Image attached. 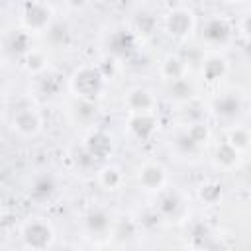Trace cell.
Listing matches in <instances>:
<instances>
[{
  "label": "cell",
  "instance_id": "6da1fadb",
  "mask_svg": "<svg viewBox=\"0 0 251 251\" xmlns=\"http://www.w3.org/2000/svg\"><path fill=\"white\" fill-rule=\"evenodd\" d=\"M102 82L104 76L98 67H80L71 78V88L80 100H92L100 92Z\"/></svg>",
  "mask_w": 251,
  "mask_h": 251
},
{
  "label": "cell",
  "instance_id": "44dd1931",
  "mask_svg": "<svg viewBox=\"0 0 251 251\" xmlns=\"http://www.w3.org/2000/svg\"><path fill=\"white\" fill-rule=\"evenodd\" d=\"M27 33L25 31H16V35L12 37V41H10V49L14 51V53H27L31 47H29V43H27Z\"/></svg>",
  "mask_w": 251,
  "mask_h": 251
},
{
  "label": "cell",
  "instance_id": "2e32d148",
  "mask_svg": "<svg viewBox=\"0 0 251 251\" xmlns=\"http://www.w3.org/2000/svg\"><path fill=\"white\" fill-rule=\"evenodd\" d=\"M45 65H47V59H45V55H43L41 51H37V49H29V51L25 53V67H27L29 71L39 73V71L45 69Z\"/></svg>",
  "mask_w": 251,
  "mask_h": 251
},
{
  "label": "cell",
  "instance_id": "52a82bcc",
  "mask_svg": "<svg viewBox=\"0 0 251 251\" xmlns=\"http://www.w3.org/2000/svg\"><path fill=\"white\" fill-rule=\"evenodd\" d=\"M129 129H131V133L137 139H147L157 129V120L153 118L151 112H147V114H133L131 120H129Z\"/></svg>",
  "mask_w": 251,
  "mask_h": 251
},
{
  "label": "cell",
  "instance_id": "484cf974",
  "mask_svg": "<svg viewBox=\"0 0 251 251\" xmlns=\"http://www.w3.org/2000/svg\"><path fill=\"white\" fill-rule=\"evenodd\" d=\"M0 86H2V75H0Z\"/></svg>",
  "mask_w": 251,
  "mask_h": 251
},
{
  "label": "cell",
  "instance_id": "30bf717a",
  "mask_svg": "<svg viewBox=\"0 0 251 251\" xmlns=\"http://www.w3.org/2000/svg\"><path fill=\"white\" fill-rule=\"evenodd\" d=\"M133 47V37L129 31H116L110 39V51L116 55V57H124L131 51Z\"/></svg>",
  "mask_w": 251,
  "mask_h": 251
},
{
  "label": "cell",
  "instance_id": "5b68a950",
  "mask_svg": "<svg viewBox=\"0 0 251 251\" xmlns=\"http://www.w3.org/2000/svg\"><path fill=\"white\" fill-rule=\"evenodd\" d=\"M165 180H167L165 169L157 163H147L139 169V184L145 190H161Z\"/></svg>",
  "mask_w": 251,
  "mask_h": 251
},
{
  "label": "cell",
  "instance_id": "cb8c5ba5",
  "mask_svg": "<svg viewBox=\"0 0 251 251\" xmlns=\"http://www.w3.org/2000/svg\"><path fill=\"white\" fill-rule=\"evenodd\" d=\"M247 141H249L247 131H245V129H241V127H237V129L231 133V137H229V143H227V145H231V147L237 151V149H245V147H247Z\"/></svg>",
  "mask_w": 251,
  "mask_h": 251
},
{
  "label": "cell",
  "instance_id": "ffe728a7",
  "mask_svg": "<svg viewBox=\"0 0 251 251\" xmlns=\"http://www.w3.org/2000/svg\"><path fill=\"white\" fill-rule=\"evenodd\" d=\"M218 157V163L224 165V167H231L235 161H237V151L231 147V145H222L216 153Z\"/></svg>",
  "mask_w": 251,
  "mask_h": 251
},
{
  "label": "cell",
  "instance_id": "d6986e66",
  "mask_svg": "<svg viewBox=\"0 0 251 251\" xmlns=\"http://www.w3.org/2000/svg\"><path fill=\"white\" fill-rule=\"evenodd\" d=\"M237 110H239V104L233 96H224V98L216 100V112L220 116H235Z\"/></svg>",
  "mask_w": 251,
  "mask_h": 251
},
{
  "label": "cell",
  "instance_id": "9a60e30c",
  "mask_svg": "<svg viewBox=\"0 0 251 251\" xmlns=\"http://www.w3.org/2000/svg\"><path fill=\"white\" fill-rule=\"evenodd\" d=\"M100 184L108 190H116L120 184H122V173L118 167H104L100 171Z\"/></svg>",
  "mask_w": 251,
  "mask_h": 251
},
{
  "label": "cell",
  "instance_id": "5bb4252c",
  "mask_svg": "<svg viewBox=\"0 0 251 251\" xmlns=\"http://www.w3.org/2000/svg\"><path fill=\"white\" fill-rule=\"evenodd\" d=\"M86 227L92 233H104L110 227V216L104 210H92L86 216Z\"/></svg>",
  "mask_w": 251,
  "mask_h": 251
},
{
  "label": "cell",
  "instance_id": "ac0fdd59",
  "mask_svg": "<svg viewBox=\"0 0 251 251\" xmlns=\"http://www.w3.org/2000/svg\"><path fill=\"white\" fill-rule=\"evenodd\" d=\"M47 35H49L51 43L61 45V43H65L67 37H69V27H67L65 24H61V22H55V24H51V25L47 27Z\"/></svg>",
  "mask_w": 251,
  "mask_h": 251
},
{
  "label": "cell",
  "instance_id": "277c9868",
  "mask_svg": "<svg viewBox=\"0 0 251 251\" xmlns=\"http://www.w3.org/2000/svg\"><path fill=\"white\" fill-rule=\"evenodd\" d=\"M194 27V14L188 8H176L167 16V29L175 37H184Z\"/></svg>",
  "mask_w": 251,
  "mask_h": 251
},
{
  "label": "cell",
  "instance_id": "8992f818",
  "mask_svg": "<svg viewBox=\"0 0 251 251\" xmlns=\"http://www.w3.org/2000/svg\"><path fill=\"white\" fill-rule=\"evenodd\" d=\"M126 102H127V106H129V110H131L133 114H147V112H153V108H155V98H153V94H151L147 88H141V86L131 88V90L127 92Z\"/></svg>",
  "mask_w": 251,
  "mask_h": 251
},
{
  "label": "cell",
  "instance_id": "d4e9b609",
  "mask_svg": "<svg viewBox=\"0 0 251 251\" xmlns=\"http://www.w3.org/2000/svg\"><path fill=\"white\" fill-rule=\"evenodd\" d=\"M200 196H202V200H206V202H214V200H216V196H220V186H216V184L202 186Z\"/></svg>",
  "mask_w": 251,
  "mask_h": 251
},
{
  "label": "cell",
  "instance_id": "9c48e42d",
  "mask_svg": "<svg viewBox=\"0 0 251 251\" xmlns=\"http://www.w3.org/2000/svg\"><path fill=\"white\" fill-rule=\"evenodd\" d=\"M39 126H41V118L37 116V112L29 110V108H24L14 116V129H18L24 135L35 133L39 129Z\"/></svg>",
  "mask_w": 251,
  "mask_h": 251
},
{
  "label": "cell",
  "instance_id": "e0dca14e",
  "mask_svg": "<svg viewBox=\"0 0 251 251\" xmlns=\"http://www.w3.org/2000/svg\"><path fill=\"white\" fill-rule=\"evenodd\" d=\"M204 75L210 78V80H216L224 71H226V61L224 59H220V57H212V59H208L206 63H204Z\"/></svg>",
  "mask_w": 251,
  "mask_h": 251
},
{
  "label": "cell",
  "instance_id": "7a4b0ae2",
  "mask_svg": "<svg viewBox=\"0 0 251 251\" xmlns=\"http://www.w3.org/2000/svg\"><path fill=\"white\" fill-rule=\"evenodd\" d=\"M24 241L33 251H45L53 243V227L43 220H31L24 227Z\"/></svg>",
  "mask_w": 251,
  "mask_h": 251
},
{
  "label": "cell",
  "instance_id": "3957f363",
  "mask_svg": "<svg viewBox=\"0 0 251 251\" xmlns=\"http://www.w3.org/2000/svg\"><path fill=\"white\" fill-rule=\"evenodd\" d=\"M24 24L31 31H41L51 25V8L39 2H31L24 6Z\"/></svg>",
  "mask_w": 251,
  "mask_h": 251
},
{
  "label": "cell",
  "instance_id": "7c38bea8",
  "mask_svg": "<svg viewBox=\"0 0 251 251\" xmlns=\"http://www.w3.org/2000/svg\"><path fill=\"white\" fill-rule=\"evenodd\" d=\"M229 33V27L224 20H210L204 27V37L210 41V43H218V41H224Z\"/></svg>",
  "mask_w": 251,
  "mask_h": 251
},
{
  "label": "cell",
  "instance_id": "8fae6325",
  "mask_svg": "<svg viewBox=\"0 0 251 251\" xmlns=\"http://www.w3.org/2000/svg\"><path fill=\"white\" fill-rule=\"evenodd\" d=\"M163 76L165 78H169V80H178V78H182L184 76V71H186V63L180 59V57H176V55H171V57H167L165 59V63H163Z\"/></svg>",
  "mask_w": 251,
  "mask_h": 251
},
{
  "label": "cell",
  "instance_id": "4fadbf2b",
  "mask_svg": "<svg viewBox=\"0 0 251 251\" xmlns=\"http://www.w3.org/2000/svg\"><path fill=\"white\" fill-rule=\"evenodd\" d=\"M53 192H55V180H53V176H49V175L37 176V178L33 180V184H31V196L37 198V200L49 198Z\"/></svg>",
  "mask_w": 251,
  "mask_h": 251
},
{
  "label": "cell",
  "instance_id": "ba28073f",
  "mask_svg": "<svg viewBox=\"0 0 251 251\" xmlns=\"http://www.w3.org/2000/svg\"><path fill=\"white\" fill-rule=\"evenodd\" d=\"M84 151H86L92 159H104V157L112 151V139H110L106 133H102V131H94V133L88 135Z\"/></svg>",
  "mask_w": 251,
  "mask_h": 251
},
{
  "label": "cell",
  "instance_id": "603a6c76",
  "mask_svg": "<svg viewBox=\"0 0 251 251\" xmlns=\"http://www.w3.org/2000/svg\"><path fill=\"white\" fill-rule=\"evenodd\" d=\"M186 135H188V139L196 145V143H202V141L208 137V129H206V126H202V124H194V126H190V129L186 131Z\"/></svg>",
  "mask_w": 251,
  "mask_h": 251
},
{
  "label": "cell",
  "instance_id": "7402d4cb",
  "mask_svg": "<svg viewBox=\"0 0 251 251\" xmlns=\"http://www.w3.org/2000/svg\"><path fill=\"white\" fill-rule=\"evenodd\" d=\"M190 92H192V88H190V84L184 78L173 80V84H171V96H175V98H188Z\"/></svg>",
  "mask_w": 251,
  "mask_h": 251
},
{
  "label": "cell",
  "instance_id": "4316f807",
  "mask_svg": "<svg viewBox=\"0 0 251 251\" xmlns=\"http://www.w3.org/2000/svg\"><path fill=\"white\" fill-rule=\"evenodd\" d=\"M61 251H69V249H61Z\"/></svg>",
  "mask_w": 251,
  "mask_h": 251
}]
</instances>
